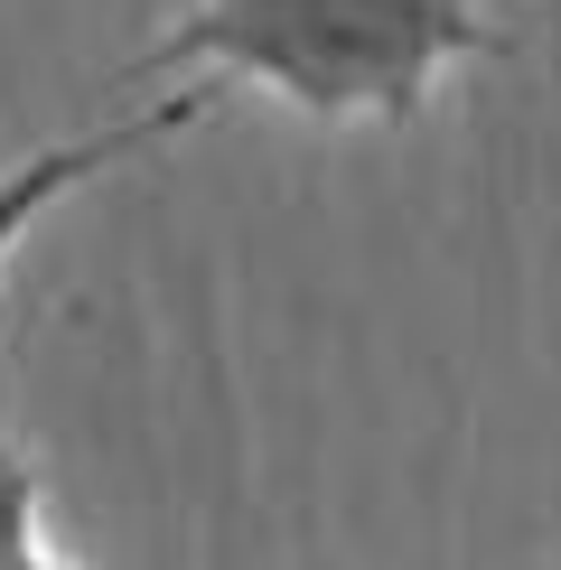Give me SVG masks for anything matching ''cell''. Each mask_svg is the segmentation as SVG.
Instances as JSON below:
<instances>
[{
	"instance_id": "cell-3",
	"label": "cell",
	"mask_w": 561,
	"mask_h": 570,
	"mask_svg": "<svg viewBox=\"0 0 561 570\" xmlns=\"http://www.w3.org/2000/svg\"><path fill=\"white\" fill-rule=\"evenodd\" d=\"M29 533H47V478H38L29 449L0 440V561H10Z\"/></svg>"
},
{
	"instance_id": "cell-1",
	"label": "cell",
	"mask_w": 561,
	"mask_h": 570,
	"mask_svg": "<svg viewBox=\"0 0 561 570\" xmlns=\"http://www.w3.org/2000/svg\"><path fill=\"white\" fill-rule=\"evenodd\" d=\"M468 57H514L478 0H187L159 47H140L131 85L197 66L280 94L309 122H412Z\"/></svg>"
},
{
	"instance_id": "cell-4",
	"label": "cell",
	"mask_w": 561,
	"mask_h": 570,
	"mask_svg": "<svg viewBox=\"0 0 561 570\" xmlns=\"http://www.w3.org/2000/svg\"><path fill=\"white\" fill-rule=\"evenodd\" d=\"M0 570H76V561H66V552H57V542H47V533H29V542H19V552H10V561H0Z\"/></svg>"
},
{
	"instance_id": "cell-2",
	"label": "cell",
	"mask_w": 561,
	"mask_h": 570,
	"mask_svg": "<svg viewBox=\"0 0 561 570\" xmlns=\"http://www.w3.org/2000/svg\"><path fill=\"white\" fill-rule=\"evenodd\" d=\"M216 76L206 85H178V94H159L150 112H131V122H104V131H76V140H47V150L29 159H10L0 169V263L19 253V234H29L47 206H66L76 187H94L104 169H122V159H150V150H169L178 131H197L206 112H216Z\"/></svg>"
}]
</instances>
